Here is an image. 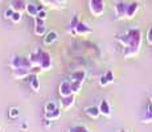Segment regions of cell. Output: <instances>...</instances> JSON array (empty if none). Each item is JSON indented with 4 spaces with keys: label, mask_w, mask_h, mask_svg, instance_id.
Returning <instances> with one entry per match:
<instances>
[{
    "label": "cell",
    "mask_w": 152,
    "mask_h": 132,
    "mask_svg": "<svg viewBox=\"0 0 152 132\" xmlns=\"http://www.w3.org/2000/svg\"><path fill=\"white\" fill-rule=\"evenodd\" d=\"M25 79L29 82V86H31V89L33 90L34 93L39 91L40 90V79H39V77H37V74H31Z\"/></svg>",
    "instance_id": "e0dca14e"
},
{
    "label": "cell",
    "mask_w": 152,
    "mask_h": 132,
    "mask_svg": "<svg viewBox=\"0 0 152 132\" xmlns=\"http://www.w3.org/2000/svg\"><path fill=\"white\" fill-rule=\"evenodd\" d=\"M82 82H75V81H70V86H72V91L73 94H78L82 89Z\"/></svg>",
    "instance_id": "7402d4cb"
},
{
    "label": "cell",
    "mask_w": 152,
    "mask_h": 132,
    "mask_svg": "<svg viewBox=\"0 0 152 132\" xmlns=\"http://www.w3.org/2000/svg\"><path fill=\"white\" fill-rule=\"evenodd\" d=\"M57 1H58V4H60L61 7H64V5L66 4V0H57Z\"/></svg>",
    "instance_id": "d6a6232c"
},
{
    "label": "cell",
    "mask_w": 152,
    "mask_h": 132,
    "mask_svg": "<svg viewBox=\"0 0 152 132\" xmlns=\"http://www.w3.org/2000/svg\"><path fill=\"white\" fill-rule=\"evenodd\" d=\"M85 114L90 119H98L101 116V111H99L98 106H89V107H86L85 108Z\"/></svg>",
    "instance_id": "2e32d148"
},
{
    "label": "cell",
    "mask_w": 152,
    "mask_h": 132,
    "mask_svg": "<svg viewBox=\"0 0 152 132\" xmlns=\"http://www.w3.org/2000/svg\"><path fill=\"white\" fill-rule=\"evenodd\" d=\"M44 125H45V127H50V125H52V120L44 118Z\"/></svg>",
    "instance_id": "1f68e13d"
},
{
    "label": "cell",
    "mask_w": 152,
    "mask_h": 132,
    "mask_svg": "<svg viewBox=\"0 0 152 132\" xmlns=\"http://www.w3.org/2000/svg\"><path fill=\"white\" fill-rule=\"evenodd\" d=\"M58 37H60V34H58L56 31H49V32H46L45 36H44V45L50 46L52 44H54L56 41L58 40Z\"/></svg>",
    "instance_id": "7c38bea8"
},
{
    "label": "cell",
    "mask_w": 152,
    "mask_h": 132,
    "mask_svg": "<svg viewBox=\"0 0 152 132\" xmlns=\"http://www.w3.org/2000/svg\"><path fill=\"white\" fill-rule=\"evenodd\" d=\"M36 17H39V19H41V20H46V17H48V12H46L45 9H42V11H40V12L37 13Z\"/></svg>",
    "instance_id": "4dcf8cb0"
},
{
    "label": "cell",
    "mask_w": 152,
    "mask_h": 132,
    "mask_svg": "<svg viewBox=\"0 0 152 132\" xmlns=\"http://www.w3.org/2000/svg\"><path fill=\"white\" fill-rule=\"evenodd\" d=\"M25 12L28 13V16L31 17H36L37 13H39V9H37V5L33 4V3H27V8H25Z\"/></svg>",
    "instance_id": "d6986e66"
},
{
    "label": "cell",
    "mask_w": 152,
    "mask_h": 132,
    "mask_svg": "<svg viewBox=\"0 0 152 132\" xmlns=\"http://www.w3.org/2000/svg\"><path fill=\"white\" fill-rule=\"evenodd\" d=\"M40 67L45 71V70H50L52 69V57L48 52L42 50L41 54V63H40Z\"/></svg>",
    "instance_id": "8fae6325"
},
{
    "label": "cell",
    "mask_w": 152,
    "mask_h": 132,
    "mask_svg": "<svg viewBox=\"0 0 152 132\" xmlns=\"http://www.w3.org/2000/svg\"><path fill=\"white\" fill-rule=\"evenodd\" d=\"M142 123H152V111L147 110L145 115L142 118Z\"/></svg>",
    "instance_id": "484cf974"
},
{
    "label": "cell",
    "mask_w": 152,
    "mask_h": 132,
    "mask_svg": "<svg viewBox=\"0 0 152 132\" xmlns=\"http://www.w3.org/2000/svg\"><path fill=\"white\" fill-rule=\"evenodd\" d=\"M8 116H10V118H12V119H16L17 116H19V108L12 107L10 111H8Z\"/></svg>",
    "instance_id": "4316f807"
},
{
    "label": "cell",
    "mask_w": 152,
    "mask_h": 132,
    "mask_svg": "<svg viewBox=\"0 0 152 132\" xmlns=\"http://www.w3.org/2000/svg\"><path fill=\"white\" fill-rule=\"evenodd\" d=\"M58 94H60L61 98L72 95L73 91H72V86H70V81H62L61 82L60 86H58Z\"/></svg>",
    "instance_id": "9c48e42d"
},
{
    "label": "cell",
    "mask_w": 152,
    "mask_h": 132,
    "mask_svg": "<svg viewBox=\"0 0 152 132\" xmlns=\"http://www.w3.org/2000/svg\"><path fill=\"white\" fill-rule=\"evenodd\" d=\"M115 40L123 46V55L126 58L139 54L143 42V34L139 28H131L122 34H116Z\"/></svg>",
    "instance_id": "6da1fadb"
},
{
    "label": "cell",
    "mask_w": 152,
    "mask_h": 132,
    "mask_svg": "<svg viewBox=\"0 0 152 132\" xmlns=\"http://www.w3.org/2000/svg\"><path fill=\"white\" fill-rule=\"evenodd\" d=\"M86 79V71L85 70H77V71H73L70 74V81H75V82H85Z\"/></svg>",
    "instance_id": "ac0fdd59"
},
{
    "label": "cell",
    "mask_w": 152,
    "mask_h": 132,
    "mask_svg": "<svg viewBox=\"0 0 152 132\" xmlns=\"http://www.w3.org/2000/svg\"><path fill=\"white\" fill-rule=\"evenodd\" d=\"M145 40H147V44L152 46V26H150L147 31V36H145Z\"/></svg>",
    "instance_id": "f546056e"
},
{
    "label": "cell",
    "mask_w": 152,
    "mask_h": 132,
    "mask_svg": "<svg viewBox=\"0 0 152 132\" xmlns=\"http://www.w3.org/2000/svg\"><path fill=\"white\" fill-rule=\"evenodd\" d=\"M13 12H15V11H13L12 8L10 7V8H7V9L4 11V13H3V16H4V19H5V20H8V19L11 20V19H12V16H13Z\"/></svg>",
    "instance_id": "83f0119b"
},
{
    "label": "cell",
    "mask_w": 152,
    "mask_h": 132,
    "mask_svg": "<svg viewBox=\"0 0 152 132\" xmlns=\"http://www.w3.org/2000/svg\"><path fill=\"white\" fill-rule=\"evenodd\" d=\"M89 11L94 17L102 16L104 12V0H89Z\"/></svg>",
    "instance_id": "7a4b0ae2"
},
{
    "label": "cell",
    "mask_w": 152,
    "mask_h": 132,
    "mask_svg": "<svg viewBox=\"0 0 152 132\" xmlns=\"http://www.w3.org/2000/svg\"><path fill=\"white\" fill-rule=\"evenodd\" d=\"M41 1V4L44 5H48V7H52V8H60L61 5L58 4L57 0H40Z\"/></svg>",
    "instance_id": "603a6c76"
},
{
    "label": "cell",
    "mask_w": 152,
    "mask_h": 132,
    "mask_svg": "<svg viewBox=\"0 0 152 132\" xmlns=\"http://www.w3.org/2000/svg\"><path fill=\"white\" fill-rule=\"evenodd\" d=\"M151 102H152V93H151Z\"/></svg>",
    "instance_id": "e575fe53"
},
{
    "label": "cell",
    "mask_w": 152,
    "mask_h": 132,
    "mask_svg": "<svg viewBox=\"0 0 152 132\" xmlns=\"http://www.w3.org/2000/svg\"><path fill=\"white\" fill-rule=\"evenodd\" d=\"M0 1H3V0H0Z\"/></svg>",
    "instance_id": "d590c367"
},
{
    "label": "cell",
    "mask_w": 152,
    "mask_h": 132,
    "mask_svg": "<svg viewBox=\"0 0 152 132\" xmlns=\"http://www.w3.org/2000/svg\"><path fill=\"white\" fill-rule=\"evenodd\" d=\"M11 69H19V67H32L29 62L28 57H23V55H13L10 61Z\"/></svg>",
    "instance_id": "3957f363"
},
{
    "label": "cell",
    "mask_w": 152,
    "mask_h": 132,
    "mask_svg": "<svg viewBox=\"0 0 152 132\" xmlns=\"http://www.w3.org/2000/svg\"><path fill=\"white\" fill-rule=\"evenodd\" d=\"M45 33H46L45 20L34 17V34L36 36H45Z\"/></svg>",
    "instance_id": "ba28073f"
},
{
    "label": "cell",
    "mask_w": 152,
    "mask_h": 132,
    "mask_svg": "<svg viewBox=\"0 0 152 132\" xmlns=\"http://www.w3.org/2000/svg\"><path fill=\"white\" fill-rule=\"evenodd\" d=\"M127 3L124 1H116L114 5V12H115V19L122 20L126 19V13H127Z\"/></svg>",
    "instance_id": "277c9868"
},
{
    "label": "cell",
    "mask_w": 152,
    "mask_h": 132,
    "mask_svg": "<svg viewBox=\"0 0 152 132\" xmlns=\"http://www.w3.org/2000/svg\"><path fill=\"white\" fill-rule=\"evenodd\" d=\"M60 116H61V110H60V108H57V110H54V111H49V112H46V111H45V114H44V118L52 120V122L57 120Z\"/></svg>",
    "instance_id": "ffe728a7"
},
{
    "label": "cell",
    "mask_w": 152,
    "mask_h": 132,
    "mask_svg": "<svg viewBox=\"0 0 152 132\" xmlns=\"http://www.w3.org/2000/svg\"><path fill=\"white\" fill-rule=\"evenodd\" d=\"M10 7L16 12L23 13L25 11V8H27V3H25V0H11Z\"/></svg>",
    "instance_id": "9a60e30c"
},
{
    "label": "cell",
    "mask_w": 152,
    "mask_h": 132,
    "mask_svg": "<svg viewBox=\"0 0 152 132\" xmlns=\"http://www.w3.org/2000/svg\"><path fill=\"white\" fill-rule=\"evenodd\" d=\"M99 111H101V115H103L104 118H110L111 116V106L106 99H102L98 104Z\"/></svg>",
    "instance_id": "4fadbf2b"
},
{
    "label": "cell",
    "mask_w": 152,
    "mask_h": 132,
    "mask_svg": "<svg viewBox=\"0 0 152 132\" xmlns=\"http://www.w3.org/2000/svg\"><path fill=\"white\" fill-rule=\"evenodd\" d=\"M80 23V20H78V16H73V20H72V23L69 24V28L66 29V31L69 32V33H72L73 31H74V28H75V25Z\"/></svg>",
    "instance_id": "d4e9b609"
},
{
    "label": "cell",
    "mask_w": 152,
    "mask_h": 132,
    "mask_svg": "<svg viewBox=\"0 0 152 132\" xmlns=\"http://www.w3.org/2000/svg\"><path fill=\"white\" fill-rule=\"evenodd\" d=\"M91 33V28H90L87 24H85V23L80 21L77 25H75L74 31L72 32V34H74V36H89V34Z\"/></svg>",
    "instance_id": "5b68a950"
},
{
    "label": "cell",
    "mask_w": 152,
    "mask_h": 132,
    "mask_svg": "<svg viewBox=\"0 0 152 132\" xmlns=\"http://www.w3.org/2000/svg\"><path fill=\"white\" fill-rule=\"evenodd\" d=\"M139 8H140V5H139L138 1L128 3V5H127V13H126V19H128V20L134 19V17L136 16V13H138Z\"/></svg>",
    "instance_id": "30bf717a"
},
{
    "label": "cell",
    "mask_w": 152,
    "mask_h": 132,
    "mask_svg": "<svg viewBox=\"0 0 152 132\" xmlns=\"http://www.w3.org/2000/svg\"><path fill=\"white\" fill-rule=\"evenodd\" d=\"M54 110H57V103L53 102V101L46 102L45 103V111L46 112H49V111H54Z\"/></svg>",
    "instance_id": "cb8c5ba5"
},
{
    "label": "cell",
    "mask_w": 152,
    "mask_h": 132,
    "mask_svg": "<svg viewBox=\"0 0 152 132\" xmlns=\"http://www.w3.org/2000/svg\"><path fill=\"white\" fill-rule=\"evenodd\" d=\"M99 86L102 87H106L109 86V85H111L114 82V73L113 71H107L106 74H102L101 77H99Z\"/></svg>",
    "instance_id": "5bb4252c"
},
{
    "label": "cell",
    "mask_w": 152,
    "mask_h": 132,
    "mask_svg": "<svg viewBox=\"0 0 152 132\" xmlns=\"http://www.w3.org/2000/svg\"><path fill=\"white\" fill-rule=\"evenodd\" d=\"M74 101H75V94H72V95H69V96L61 98V101H60L61 110H64V111L70 110V108L74 106Z\"/></svg>",
    "instance_id": "52a82bcc"
},
{
    "label": "cell",
    "mask_w": 152,
    "mask_h": 132,
    "mask_svg": "<svg viewBox=\"0 0 152 132\" xmlns=\"http://www.w3.org/2000/svg\"><path fill=\"white\" fill-rule=\"evenodd\" d=\"M115 132H128V131H126V130H118V131H115Z\"/></svg>",
    "instance_id": "836d02e7"
},
{
    "label": "cell",
    "mask_w": 152,
    "mask_h": 132,
    "mask_svg": "<svg viewBox=\"0 0 152 132\" xmlns=\"http://www.w3.org/2000/svg\"><path fill=\"white\" fill-rule=\"evenodd\" d=\"M20 20H21V12H16V11H15L11 21L15 23V24H17V23H20Z\"/></svg>",
    "instance_id": "f1b7e54d"
},
{
    "label": "cell",
    "mask_w": 152,
    "mask_h": 132,
    "mask_svg": "<svg viewBox=\"0 0 152 132\" xmlns=\"http://www.w3.org/2000/svg\"><path fill=\"white\" fill-rule=\"evenodd\" d=\"M68 132H90L89 128L82 124H73L68 128Z\"/></svg>",
    "instance_id": "44dd1931"
},
{
    "label": "cell",
    "mask_w": 152,
    "mask_h": 132,
    "mask_svg": "<svg viewBox=\"0 0 152 132\" xmlns=\"http://www.w3.org/2000/svg\"><path fill=\"white\" fill-rule=\"evenodd\" d=\"M12 77L15 79H25L32 74L31 67H19V69H12Z\"/></svg>",
    "instance_id": "8992f818"
}]
</instances>
